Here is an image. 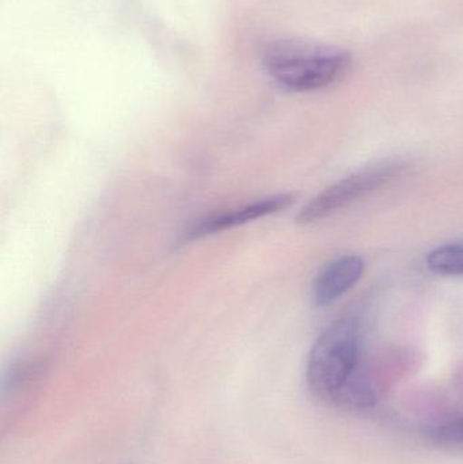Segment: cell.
I'll return each instance as SVG.
<instances>
[{
    "label": "cell",
    "mask_w": 463,
    "mask_h": 464,
    "mask_svg": "<svg viewBox=\"0 0 463 464\" xmlns=\"http://www.w3.org/2000/svg\"><path fill=\"white\" fill-rule=\"evenodd\" d=\"M264 68L283 89L310 92L336 83L351 67L350 52L328 44L283 38L263 53Z\"/></svg>",
    "instance_id": "1"
},
{
    "label": "cell",
    "mask_w": 463,
    "mask_h": 464,
    "mask_svg": "<svg viewBox=\"0 0 463 464\" xmlns=\"http://www.w3.org/2000/svg\"><path fill=\"white\" fill-rule=\"evenodd\" d=\"M363 367L361 324L353 318L339 319L318 337L310 351L307 384L315 397L334 403Z\"/></svg>",
    "instance_id": "2"
},
{
    "label": "cell",
    "mask_w": 463,
    "mask_h": 464,
    "mask_svg": "<svg viewBox=\"0 0 463 464\" xmlns=\"http://www.w3.org/2000/svg\"><path fill=\"white\" fill-rule=\"evenodd\" d=\"M405 166L399 162H385L363 169L352 176L340 179L326 188L309 201L296 215L299 226H310L332 217L347 208L351 204L371 195L375 190L388 185L404 171Z\"/></svg>",
    "instance_id": "3"
},
{
    "label": "cell",
    "mask_w": 463,
    "mask_h": 464,
    "mask_svg": "<svg viewBox=\"0 0 463 464\" xmlns=\"http://www.w3.org/2000/svg\"><path fill=\"white\" fill-rule=\"evenodd\" d=\"M294 200L295 198L293 195L269 196V198H260V200L253 201V203L238 207L236 209L208 215L195 223L189 230L182 235L181 243L192 242V240H198L200 237H208V235L231 230V228L246 225L253 220L263 219L269 215L285 211L293 206Z\"/></svg>",
    "instance_id": "4"
},
{
    "label": "cell",
    "mask_w": 463,
    "mask_h": 464,
    "mask_svg": "<svg viewBox=\"0 0 463 464\" xmlns=\"http://www.w3.org/2000/svg\"><path fill=\"white\" fill-rule=\"evenodd\" d=\"M366 262L362 256L348 254L333 259L318 273L313 285V299L317 307H328L350 292L363 277Z\"/></svg>",
    "instance_id": "5"
},
{
    "label": "cell",
    "mask_w": 463,
    "mask_h": 464,
    "mask_svg": "<svg viewBox=\"0 0 463 464\" xmlns=\"http://www.w3.org/2000/svg\"><path fill=\"white\" fill-rule=\"evenodd\" d=\"M427 267L437 275L463 277V243H449L434 248L427 256Z\"/></svg>",
    "instance_id": "6"
},
{
    "label": "cell",
    "mask_w": 463,
    "mask_h": 464,
    "mask_svg": "<svg viewBox=\"0 0 463 464\" xmlns=\"http://www.w3.org/2000/svg\"><path fill=\"white\" fill-rule=\"evenodd\" d=\"M429 436L438 446H463V414L451 421L431 428Z\"/></svg>",
    "instance_id": "7"
}]
</instances>
